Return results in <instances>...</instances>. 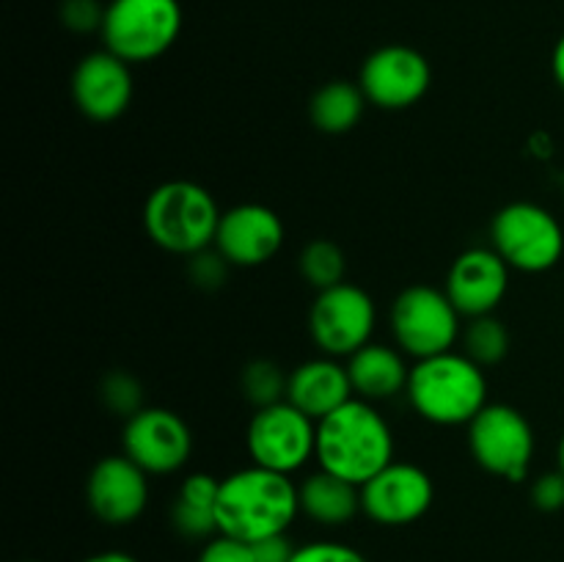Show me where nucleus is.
Returning <instances> with one entry per match:
<instances>
[{
    "mask_svg": "<svg viewBox=\"0 0 564 562\" xmlns=\"http://www.w3.org/2000/svg\"><path fill=\"white\" fill-rule=\"evenodd\" d=\"M218 532L257 543V540L286 534L301 516V499L292 477L262 466H246L220 479Z\"/></svg>",
    "mask_w": 564,
    "mask_h": 562,
    "instance_id": "f257e3e1",
    "label": "nucleus"
},
{
    "mask_svg": "<svg viewBox=\"0 0 564 562\" xmlns=\"http://www.w3.org/2000/svg\"><path fill=\"white\" fill-rule=\"evenodd\" d=\"M319 468L358 485L383 472L394 461V433L375 402L352 397L317 422Z\"/></svg>",
    "mask_w": 564,
    "mask_h": 562,
    "instance_id": "f03ea898",
    "label": "nucleus"
},
{
    "mask_svg": "<svg viewBox=\"0 0 564 562\" xmlns=\"http://www.w3.org/2000/svg\"><path fill=\"white\" fill-rule=\"evenodd\" d=\"M405 395L424 422L460 428L488 406V378L466 353L449 350L413 364Z\"/></svg>",
    "mask_w": 564,
    "mask_h": 562,
    "instance_id": "7ed1b4c3",
    "label": "nucleus"
},
{
    "mask_svg": "<svg viewBox=\"0 0 564 562\" xmlns=\"http://www.w3.org/2000/svg\"><path fill=\"white\" fill-rule=\"evenodd\" d=\"M220 207L213 193L191 180H171L154 187L143 204L149 240L176 257H193L215 246Z\"/></svg>",
    "mask_w": 564,
    "mask_h": 562,
    "instance_id": "20e7f679",
    "label": "nucleus"
},
{
    "mask_svg": "<svg viewBox=\"0 0 564 562\" xmlns=\"http://www.w3.org/2000/svg\"><path fill=\"white\" fill-rule=\"evenodd\" d=\"M182 33L180 0H110L99 28L102 47L127 64H149L176 44Z\"/></svg>",
    "mask_w": 564,
    "mask_h": 562,
    "instance_id": "39448f33",
    "label": "nucleus"
},
{
    "mask_svg": "<svg viewBox=\"0 0 564 562\" xmlns=\"http://www.w3.org/2000/svg\"><path fill=\"white\" fill-rule=\"evenodd\" d=\"M460 320L463 314L449 301L446 290L430 284L405 287L394 298L389 314L397 347L416 361L455 350L463 336Z\"/></svg>",
    "mask_w": 564,
    "mask_h": 562,
    "instance_id": "423d86ee",
    "label": "nucleus"
},
{
    "mask_svg": "<svg viewBox=\"0 0 564 562\" xmlns=\"http://www.w3.org/2000/svg\"><path fill=\"white\" fill-rule=\"evenodd\" d=\"M490 240L499 257L521 273H545L564 253L560 220L534 202H512L494 215Z\"/></svg>",
    "mask_w": 564,
    "mask_h": 562,
    "instance_id": "0eeeda50",
    "label": "nucleus"
},
{
    "mask_svg": "<svg viewBox=\"0 0 564 562\" xmlns=\"http://www.w3.org/2000/svg\"><path fill=\"white\" fill-rule=\"evenodd\" d=\"M246 450L253 466L292 477L317 455V422L290 400L257 408L246 430Z\"/></svg>",
    "mask_w": 564,
    "mask_h": 562,
    "instance_id": "6e6552de",
    "label": "nucleus"
},
{
    "mask_svg": "<svg viewBox=\"0 0 564 562\" xmlns=\"http://www.w3.org/2000/svg\"><path fill=\"white\" fill-rule=\"evenodd\" d=\"M468 428V450L479 468L510 483L527 479L534 457V430L518 408L488 402Z\"/></svg>",
    "mask_w": 564,
    "mask_h": 562,
    "instance_id": "1a4fd4ad",
    "label": "nucleus"
},
{
    "mask_svg": "<svg viewBox=\"0 0 564 562\" xmlns=\"http://www.w3.org/2000/svg\"><path fill=\"white\" fill-rule=\"evenodd\" d=\"M378 309L372 295L352 281L317 292L308 309V336L323 356L350 358L372 342Z\"/></svg>",
    "mask_w": 564,
    "mask_h": 562,
    "instance_id": "9d476101",
    "label": "nucleus"
},
{
    "mask_svg": "<svg viewBox=\"0 0 564 562\" xmlns=\"http://www.w3.org/2000/svg\"><path fill=\"white\" fill-rule=\"evenodd\" d=\"M121 452L154 477L182 472L193 455V433L171 408H147L132 413L121 430Z\"/></svg>",
    "mask_w": 564,
    "mask_h": 562,
    "instance_id": "9b49d317",
    "label": "nucleus"
},
{
    "mask_svg": "<svg viewBox=\"0 0 564 562\" xmlns=\"http://www.w3.org/2000/svg\"><path fill=\"white\" fill-rule=\"evenodd\" d=\"M433 83L430 61L408 44H386L367 55L358 75L364 97L380 110H405L422 102Z\"/></svg>",
    "mask_w": 564,
    "mask_h": 562,
    "instance_id": "f8f14e48",
    "label": "nucleus"
},
{
    "mask_svg": "<svg viewBox=\"0 0 564 562\" xmlns=\"http://www.w3.org/2000/svg\"><path fill=\"white\" fill-rule=\"evenodd\" d=\"M435 499L433 477L416 463L391 461L361 485V512L380 527H408L427 516Z\"/></svg>",
    "mask_w": 564,
    "mask_h": 562,
    "instance_id": "ddd939ff",
    "label": "nucleus"
},
{
    "mask_svg": "<svg viewBox=\"0 0 564 562\" xmlns=\"http://www.w3.org/2000/svg\"><path fill=\"white\" fill-rule=\"evenodd\" d=\"M88 510L108 527L138 521L149 505V474L130 457L108 455L94 463L86 479Z\"/></svg>",
    "mask_w": 564,
    "mask_h": 562,
    "instance_id": "4468645a",
    "label": "nucleus"
},
{
    "mask_svg": "<svg viewBox=\"0 0 564 562\" xmlns=\"http://www.w3.org/2000/svg\"><path fill=\"white\" fill-rule=\"evenodd\" d=\"M284 246V224L264 204H237L224 209L215 235V251L231 268H259Z\"/></svg>",
    "mask_w": 564,
    "mask_h": 562,
    "instance_id": "2eb2a0df",
    "label": "nucleus"
},
{
    "mask_svg": "<svg viewBox=\"0 0 564 562\" xmlns=\"http://www.w3.org/2000/svg\"><path fill=\"white\" fill-rule=\"evenodd\" d=\"M132 72L127 61L110 50L83 55L72 75V99L91 121H116L132 102Z\"/></svg>",
    "mask_w": 564,
    "mask_h": 562,
    "instance_id": "dca6fc26",
    "label": "nucleus"
},
{
    "mask_svg": "<svg viewBox=\"0 0 564 562\" xmlns=\"http://www.w3.org/2000/svg\"><path fill=\"white\" fill-rule=\"evenodd\" d=\"M510 270L496 248H468L452 262L444 290L463 317H482L494 314L507 298Z\"/></svg>",
    "mask_w": 564,
    "mask_h": 562,
    "instance_id": "f3484780",
    "label": "nucleus"
},
{
    "mask_svg": "<svg viewBox=\"0 0 564 562\" xmlns=\"http://www.w3.org/2000/svg\"><path fill=\"white\" fill-rule=\"evenodd\" d=\"M352 397L356 395H352L347 364H341L339 358H308V361L297 364L290 372V380H286V400L301 408L314 422L334 413L336 408H341Z\"/></svg>",
    "mask_w": 564,
    "mask_h": 562,
    "instance_id": "a211bd4d",
    "label": "nucleus"
},
{
    "mask_svg": "<svg viewBox=\"0 0 564 562\" xmlns=\"http://www.w3.org/2000/svg\"><path fill=\"white\" fill-rule=\"evenodd\" d=\"M347 375H350L352 395L367 402H383L405 395L411 367L400 347L369 342L347 358Z\"/></svg>",
    "mask_w": 564,
    "mask_h": 562,
    "instance_id": "6ab92c4d",
    "label": "nucleus"
},
{
    "mask_svg": "<svg viewBox=\"0 0 564 562\" xmlns=\"http://www.w3.org/2000/svg\"><path fill=\"white\" fill-rule=\"evenodd\" d=\"M301 516L319 527H345L361 512V488L317 468L297 485Z\"/></svg>",
    "mask_w": 564,
    "mask_h": 562,
    "instance_id": "aec40b11",
    "label": "nucleus"
},
{
    "mask_svg": "<svg viewBox=\"0 0 564 562\" xmlns=\"http://www.w3.org/2000/svg\"><path fill=\"white\" fill-rule=\"evenodd\" d=\"M220 479L207 472L187 474L176 490L174 507H171V523L176 532L187 540H209L218 534V507Z\"/></svg>",
    "mask_w": 564,
    "mask_h": 562,
    "instance_id": "412c9836",
    "label": "nucleus"
},
{
    "mask_svg": "<svg viewBox=\"0 0 564 562\" xmlns=\"http://www.w3.org/2000/svg\"><path fill=\"white\" fill-rule=\"evenodd\" d=\"M367 105L358 83L330 80L314 91L308 102V119L325 136H345L352 127H358Z\"/></svg>",
    "mask_w": 564,
    "mask_h": 562,
    "instance_id": "4be33fe9",
    "label": "nucleus"
},
{
    "mask_svg": "<svg viewBox=\"0 0 564 562\" xmlns=\"http://www.w3.org/2000/svg\"><path fill=\"white\" fill-rule=\"evenodd\" d=\"M463 353L479 367H496L510 353V331L494 314H482V317L468 320L466 331H463Z\"/></svg>",
    "mask_w": 564,
    "mask_h": 562,
    "instance_id": "5701e85b",
    "label": "nucleus"
},
{
    "mask_svg": "<svg viewBox=\"0 0 564 562\" xmlns=\"http://www.w3.org/2000/svg\"><path fill=\"white\" fill-rule=\"evenodd\" d=\"M297 270H301L303 281H306L308 287H314L317 292L330 290V287L345 281V273H347L345 251H341L334 240L317 237V240L303 246L301 257H297Z\"/></svg>",
    "mask_w": 564,
    "mask_h": 562,
    "instance_id": "b1692460",
    "label": "nucleus"
},
{
    "mask_svg": "<svg viewBox=\"0 0 564 562\" xmlns=\"http://www.w3.org/2000/svg\"><path fill=\"white\" fill-rule=\"evenodd\" d=\"M286 380L290 375L270 358H253L240 375V389L253 408L275 406L286 400Z\"/></svg>",
    "mask_w": 564,
    "mask_h": 562,
    "instance_id": "393cba45",
    "label": "nucleus"
},
{
    "mask_svg": "<svg viewBox=\"0 0 564 562\" xmlns=\"http://www.w3.org/2000/svg\"><path fill=\"white\" fill-rule=\"evenodd\" d=\"M99 397H102L105 408L119 417L130 419L132 413H138L143 408V391L138 378H132L130 372H110L105 375L102 386H99Z\"/></svg>",
    "mask_w": 564,
    "mask_h": 562,
    "instance_id": "a878e982",
    "label": "nucleus"
},
{
    "mask_svg": "<svg viewBox=\"0 0 564 562\" xmlns=\"http://www.w3.org/2000/svg\"><path fill=\"white\" fill-rule=\"evenodd\" d=\"M290 562H369L352 545L339 543V540H312V543L297 545Z\"/></svg>",
    "mask_w": 564,
    "mask_h": 562,
    "instance_id": "bb28decb",
    "label": "nucleus"
},
{
    "mask_svg": "<svg viewBox=\"0 0 564 562\" xmlns=\"http://www.w3.org/2000/svg\"><path fill=\"white\" fill-rule=\"evenodd\" d=\"M229 268L231 264L226 262L218 251H209V248L207 251L187 257V275H191L193 284L202 287V290H218L226 281V270Z\"/></svg>",
    "mask_w": 564,
    "mask_h": 562,
    "instance_id": "cd10ccee",
    "label": "nucleus"
},
{
    "mask_svg": "<svg viewBox=\"0 0 564 562\" xmlns=\"http://www.w3.org/2000/svg\"><path fill=\"white\" fill-rule=\"evenodd\" d=\"M105 20V6L99 0H64L61 3V22L75 33L99 31Z\"/></svg>",
    "mask_w": 564,
    "mask_h": 562,
    "instance_id": "c85d7f7f",
    "label": "nucleus"
},
{
    "mask_svg": "<svg viewBox=\"0 0 564 562\" xmlns=\"http://www.w3.org/2000/svg\"><path fill=\"white\" fill-rule=\"evenodd\" d=\"M196 562H257V560H253L251 543L218 532L215 538L204 540Z\"/></svg>",
    "mask_w": 564,
    "mask_h": 562,
    "instance_id": "c756f323",
    "label": "nucleus"
},
{
    "mask_svg": "<svg viewBox=\"0 0 564 562\" xmlns=\"http://www.w3.org/2000/svg\"><path fill=\"white\" fill-rule=\"evenodd\" d=\"M532 501H534V507L543 512L562 510L564 507V474L549 472V474H543V477L534 479Z\"/></svg>",
    "mask_w": 564,
    "mask_h": 562,
    "instance_id": "7c9ffc66",
    "label": "nucleus"
},
{
    "mask_svg": "<svg viewBox=\"0 0 564 562\" xmlns=\"http://www.w3.org/2000/svg\"><path fill=\"white\" fill-rule=\"evenodd\" d=\"M253 560L257 562H290L295 554L297 545H292V540L286 534H273V538H264L251 543Z\"/></svg>",
    "mask_w": 564,
    "mask_h": 562,
    "instance_id": "2f4dec72",
    "label": "nucleus"
},
{
    "mask_svg": "<svg viewBox=\"0 0 564 562\" xmlns=\"http://www.w3.org/2000/svg\"><path fill=\"white\" fill-rule=\"evenodd\" d=\"M80 562H138L130 551H119V549H110V551H97V554H88L83 556Z\"/></svg>",
    "mask_w": 564,
    "mask_h": 562,
    "instance_id": "473e14b6",
    "label": "nucleus"
},
{
    "mask_svg": "<svg viewBox=\"0 0 564 562\" xmlns=\"http://www.w3.org/2000/svg\"><path fill=\"white\" fill-rule=\"evenodd\" d=\"M551 72H554V80L560 83V88L564 91V36L556 42L554 53H551Z\"/></svg>",
    "mask_w": 564,
    "mask_h": 562,
    "instance_id": "72a5a7b5",
    "label": "nucleus"
},
{
    "mask_svg": "<svg viewBox=\"0 0 564 562\" xmlns=\"http://www.w3.org/2000/svg\"><path fill=\"white\" fill-rule=\"evenodd\" d=\"M560 472L564 474V435H562V441H560Z\"/></svg>",
    "mask_w": 564,
    "mask_h": 562,
    "instance_id": "f704fd0d",
    "label": "nucleus"
}]
</instances>
